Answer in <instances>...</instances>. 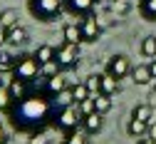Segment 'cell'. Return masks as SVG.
Instances as JSON below:
<instances>
[{
	"instance_id": "obj_1",
	"label": "cell",
	"mask_w": 156,
	"mask_h": 144,
	"mask_svg": "<svg viewBox=\"0 0 156 144\" xmlns=\"http://www.w3.org/2000/svg\"><path fill=\"white\" fill-rule=\"evenodd\" d=\"M52 114H55V105H52L50 94L40 92V94H27L25 99L15 102L12 109L8 112V119L17 132L32 134L37 129H45L52 122Z\"/></svg>"
},
{
	"instance_id": "obj_2",
	"label": "cell",
	"mask_w": 156,
	"mask_h": 144,
	"mask_svg": "<svg viewBox=\"0 0 156 144\" xmlns=\"http://www.w3.org/2000/svg\"><path fill=\"white\" fill-rule=\"evenodd\" d=\"M62 8H65V0H27L30 15L40 23H52L55 17H60Z\"/></svg>"
},
{
	"instance_id": "obj_3",
	"label": "cell",
	"mask_w": 156,
	"mask_h": 144,
	"mask_svg": "<svg viewBox=\"0 0 156 144\" xmlns=\"http://www.w3.org/2000/svg\"><path fill=\"white\" fill-rule=\"evenodd\" d=\"M52 124L60 129V132H65V134L74 132L77 127H82V114H80V107L72 105V107L55 109V114H52Z\"/></svg>"
},
{
	"instance_id": "obj_4",
	"label": "cell",
	"mask_w": 156,
	"mask_h": 144,
	"mask_svg": "<svg viewBox=\"0 0 156 144\" xmlns=\"http://www.w3.org/2000/svg\"><path fill=\"white\" fill-rule=\"evenodd\" d=\"M12 77L15 79H23V82H35L40 77V62H37L35 55H20L17 57V62L12 67Z\"/></svg>"
},
{
	"instance_id": "obj_5",
	"label": "cell",
	"mask_w": 156,
	"mask_h": 144,
	"mask_svg": "<svg viewBox=\"0 0 156 144\" xmlns=\"http://www.w3.org/2000/svg\"><path fill=\"white\" fill-rule=\"evenodd\" d=\"M57 65H60L62 70H72L77 67V62H80V45H69V42H62L60 47H57Z\"/></svg>"
},
{
	"instance_id": "obj_6",
	"label": "cell",
	"mask_w": 156,
	"mask_h": 144,
	"mask_svg": "<svg viewBox=\"0 0 156 144\" xmlns=\"http://www.w3.org/2000/svg\"><path fill=\"white\" fill-rule=\"evenodd\" d=\"M131 60L126 57V55H112L109 57V62H107V72L112 75V77H116V79H124V77H129L131 75Z\"/></svg>"
},
{
	"instance_id": "obj_7",
	"label": "cell",
	"mask_w": 156,
	"mask_h": 144,
	"mask_svg": "<svg viewBox=\"0 0 156 144\" xmlns=\"http://www.w3.org/2000/svg\"><path fill=\"white\" fill-rule=\"evenodd\" d=\"M102 117H104V114H99V112H92V114L82 117V132H87L89 137H92V134H99L102 127H104V119H102Z\"/></svg>"
},
{
	"instance_id": "obj_8",
	"label": "cell",
	"mask_w": 156,
	"mask_h": 144,
	"mask_svg": "<svg viewBox=\"0 0 156 144\" xmlns=\"http://www.w3.org/2000/svg\"><path fill=\"white\" fill-rule=\"evenodd\" d=\"M80 25H82V35H84V42H97V40H99V35H102V25L97 23L94 17H84Z\"/></svg>"
},
{
	"instance_id": "obj_9",
	"label": "cell",
	"mask_w": 156,
	"mask_h": 144,
	"mask_svg": "<svg viewBox=\"0 0 156 144\" xmlns=\"http://www.w3.org/2000/svg\"><path fill=\"white\" fill-rule=\"evenodd\" d=\"M62 37H65V42H69V45H80V42H84L82 25H77V23H67V25L62 28Z\"/></svg>"
},
{
	"instance_id": "obj_10",
	"label": "cell",
	"mask_w": 156,
	"mask_h": 144,
	"mask_svg": "<svg viewBox=\"0 0 156 144\" xmlns=\"http://www.w3.org/2000/svg\"><path fill=\"white\" fill-rule=\"evenodd\" d=\"M131 82L136 87H144V85H149L151 82V72H149V65H134L131 67Z\"/></svg>"
},
{
	"instance_id": "obj_11",
	"label": "cell",
	"mask_w": 156,
	"mask_h": 144,
	"mask_svg": "<svg viewBox=\"0 0 156 144\" xmlns=\"http://www.w3.org/2000/svg\"><path fill=\"white\" fill-rule=\"evenodd\" d=\"M65 5L72 15H89L94 8V0H65Z\"/></svg>"
},
{
	"instance_id": "obj_12",
	"label": "cell",
	"mask_w": 156,
	"mask_h": 144,
	"mask_svg": "<svg viewBox=\"0 0 156 144\" xmlns=\"http://www.w3.org/2000/svg\"><path fill=\"white\" fill-rule=\"evenodd\" d=\"M27 28H23V25H15V28H10L8 30V42L10 45H15V47H20V45H25L27 42Z\"/></svg>"
},
{
	"instance_id": "obj_13",
	"label": "cell",
	"mask_w": 156,
	"mask_h": 144,
	"mask_svg": "<svg viewBox=\"0 0 156 144\" xmlns=\"http://www.w3.org/2000/svg\"><path fill=\"white\" fill-rule=\"evenodd\" d=\"M8 90H10V94H12V99L15 102H20V99H25L30 92H27V82H23V79H10L8 82Z\"/></svg>"
},
{
	"instance_id": "obj_14",
	"label": "cell",
	"mask_w": 156,
	"mask_h": 144,
	"mask_svg": "<svg viewBox=\"0 0 156 144\" xmlns=\"http://www.w3.org/2000/svg\"><path fill=\"white\" fill-rule=\"evenodd\" d=\"M131 119H139V122H146V124H151V122L156 119L154 117V109H151V105H136L134 109H131Z\"/></svg>"
},
{
	"instance_id": "obj_15",
	"label": "cell",
	"mask_w": 156,
	"mask_h": 144,
	"mask_svg": "<svg viewBox=\"0 0 156 144\" xmlns=\"http://www.w3.org/2000/svg\"><path fill=\"white\" fill-rule=\"evenodd\" d=\"M52 105H55V109H62V107H72V105H77V102H74V92H72V87L62 90L60 94H55V97H52Z\"/></svg>"
},
{
	"instance_id": "obj_16",
	"label": "cell",
	"mask_w": 156,
	"mask_h": 144,
	"mask_svg": "<svg viewBox=\"0 0 156 144\" xmlns=\"http://www.w3.org/2000/svg\"><path fill=\"white\" fill-rule=\"evenodd\" d=\"M67 87H72V85H69V82H67L62 75H57V77L47 79V87H45V92H47L50 97H55V94H60L62 90H67Z\"/></svg>"
},
{
	"instance_id": "obj_17",
	"label": "cell",
	"mask_w": 156,
	"mask_h": 144,
	"mask_svg": "<svg viewBox=\"0 0 156 144\" xmlns=\"http://www.w3.org/2000/svg\"><path fill=\"white\" fill-rule=\"evenodd\" d=\"M146 132H149V124H146V122H139V119H129V122H126V134H129V137L141 139V137H146Z\"/></svg>"
},
{
	"instance_id": "obj_18",
	"label": "cell",
	"mask_w": 156,
	"mask_h": 144,
	"mask_svg": "<svg viewBox=\"0 0 156 144\" xmlns=\"http://www.w3.org/2000/svg\"><path fill=\"white\" fill-rule=\"evenodd\" d=\"M99 92H102V94H109V97L119 94V79L112 77L109 72H104V75H102V90H99Z\"/></svg>"
},
{
	"instance_id": "obj_19",
	"label": "cell",
	"mask_w": 156,
	"mask_h": 144,
	"mask_svg": "<svg viewBox=\"0 0 156 144\" xmlns=\"http://www.w3.org/2000/svg\"><path fill=\"white\" fill-rule=\"evenodd\" d=\"M94 97V107H97V112H99V114H109L112 112V107H114V99L109 97V94H92Z\"/></svg>"
},
{
	"instance_id": "obj_20",
	"label": "cell",
	"mask_w": 156,
	"mask_h": 144,
	"mask_svg": "<svg viewBox=\"0 0 156 144\" xmlns=\"http://www.w3.org/2000/svg\"><path fill=\"white\" fill-rule=\"evenodd\" d=\"M32 55L37 57V62H40V65H45V62H52V60H55L57 47H52V45H40V47H37Z\"/></svg>"
},
{
	"instance_id": "obj_21",
	"label": "cell",
	"mask_w": 156,
	"mask_h": 144,
	"mask_svg": "<svg viewBox=\"0 0 156 144\" xmlns=\"http://www.w3.org/2000/svg\"><path fill=\"white\" fill-rule=\"evenodd\" d=\"M12 105H15V99H12L10 90L0 85V114H8V112L12 109Z\"/></svg>"
},
{
	"instance_id": "obj_22",
	"label": "cell",
	"mask_w": 156,
	"mask_h": 144,
	"mask_svg": "<svg viewBox=\"0 0 156 144\" xmlns=\"http://www.w3.org/2000/svg\"><path fill=\"white\" fill-rule=\"evenodd\" d=\"M141 17L149 23H156V0H141Z\"/></svg>"
},
{
	"instance_id": "obj_23",
	"label": "cell",
	"mask_w": 156,
	"mask_h": 144,
	"mask_svg": "<svg viewBox=\"0 0 156 144\" xmlns=\"http://www.w3.org/2000/svg\"><path fill=\"white\" fill-rule=\"evenodd\" d=\"M15 62H17V57L12 52H8V50L0 47V70H3V72H12Z\"/></svg>"
},
{
	"instance_id": "obj_24",
	"label": "cell",
	"mask_w": 156,
	"mask_h": 144,
	"mask_svg": "<svg viewBox=\"0 0 156 144\" xmlns=\"http://www.w3.org/2000/svg\"><path fill=\"white\" fill-rule=\"evenodd\" d=\"M60 65H57V60H52V62H45V65H40V77L42 79H52V77H57L60 75Z\"/></svg>"
},
{
	"instance_id": "obj_25",
	"label": "cell",
	"mask_w": 156,
	"mask_h": 144,
	"mask_svg": "<svg viewBox=\"0 0 156 144\" xmlns=\"http://www.w3.org/2000/svg\"><path fill=\"white\" fill-rule=\"evenodd\" d=\"M141 55L149 57V60L156 57V35H149V37L141 40Z\"/></svg>"
},
{
	"instance_id": "obj_26",
	"label": "cell",
	"mask_w": 156,
	"mask_h": 144,
	"mask_svg": "<svg viewBox=\"0 0 156 144\" xmlns=\"http://www.w3.org/2000/svg\"><path fill=\"white\" fill-rule=\"evenodd\" d=\"M0 25L3 28H15L17 25V10H12V8H5L3 13H0Z\"/></svg>"
},
{
	"instance_id": "obj_27",
	"label": "cell",
	"mask_w": 156,
	"mask_h": 144,
	"mask_svg": "<svg viewBox=\"0 0 156 144\" xmlns=\"http://www.w3.org/2000/svg\"><path fill=\"white\" fill-rule=\"evenodd\" d=\"M72 92H74V102H77V105L92 97V92H89V87L84 85V82H77V85H72Z\"/></svg>"
},
{
	"instance_id": "obj_28",
	"label": "cell",
	"mask_w": 156,
	"mask_h": 144,
	"mask_svg": "<svg viewBox=\"0 0 156 144\" xmlns=\"http://www.w3.org/2000/svg\"><path fill=\"white\" fill-rule=\"evenodd\" d=\"M89 134L87 132H69V134H65V142L62 144H89V139H87Z\"/></svg>"
},
{
	"instance_id": "obj_29",
	"label": "cell",
	"mask_w": 156,
	"mask_h": 144,
	"mask_svg": "<svg viewBox=\"0 0 156 144\" xmlns=\"http://www.w3.org/2000/svg\"><path fill=\"white\" fill-rule=\"evenodd\" d=\"M84 85L89 87L92 94H99V90H102V75H89V77L84 79Z\"/></svg>"
},
{
	"instance_id": "obj_30",
	"label": "cell",
	"mask_w": 156,
	"mask_h": 144,
	"mask_svg": "<svg viewBox=\"0 0 156 144\" xmlns=\"http://www.w3.org/2000/svg\"><path fill=\"white\" fill-rule=\"evenodd\" d=\"M80 114L82 117H87V114H92V112H97V107H94V97H89V99H84V102H80Z\"/></svg>"
},
{
	"instance_id": "obj_31",
	"label": "cell",
	"mask_w": 156,
	"mask_h": 144,
	"mask_svg": "<svg viewBox=\"0 0 156 144\" xmlns=\"http://www.w3.org/2000/svg\"><path fill=\"white\" fill-rule=\"evenodd\" d=\"M27 144H50V139H47L45 129H37V132H32V134H30Z\"/></svg>"
},
{
	"instance_id": "obj_32",
	"label": "cell",
	"mask_w": 156,
	"mask_h": 144,
	"mask_svg": "<svg viewBox=\"0 0 156 144\" xmlns=\"http://www.w3.org/2000/svg\"><path fill=\"white\" fill-rule=\"evenodd\" d=\"M114 13L116 15H126L129 13V0H116L114 3Z\"/></svg>"
},
{
	"instance_id": "obj_33",
	"label": "cell",
	"mask_w": 156,
	"mask_h": 144,
	"mask_svg": "<svg viewBox=\"0 0 156 144\" xmlns=\"http://www.w3.org/2000/svg\"><path fill=\"white\" fill-rule=\"evenodd\" d=\"M146 137L156 142V119H154V122H151V124H149V132H146Z\"/></svg>"
},
{
	"instance_id": "obj_34",
	"label": "cell",
	"mask_w": 156,
	"mask_h": 144,
	"mask_svg": "<svg viewBox=\"0 0 156 144\" xmlns=\"http://www.w3.org/2000/svg\"><path fill=\"white\" fill-rule=\"evenodd\" d=\"M8 42V28H3V25H0V47H3Z\"/></svg>"
},
{
	"instance_id": "obj_35",
	"label": "cell",
	"mask_w": 156,
	"mask_h": 144,
	"mask_svg": "<svg viewBox=\"0 0 156 144\" xmlns=\"http://www.w3.org/2000/svg\"><path fill=\"white\" fill-rule=\"evenodd\" d=\"M149 72H151V79H156V57L149 62Z\"/></svg>"
},
{
	"instance_id": "obj_36",
	"label": "cell",
	"mask_w": 156,
	"mask_h": 144,
	"mask_svg": "<svg viewBox=\"0 0 156 144\" xmlns=\"http://www.w3.org/2000/svg\"><path fill=\"white\" fill-rule=\"evenodd\" d=\"M0 144H8V132H5L3 124H0Z\"/></svg>"
},
{
	"instance_id": "obj_37",
	"label": "cell",
	"mask_w": 156,
	"mask_h": 144,
	"mask_svg": "<svg viewBox=\"0 0 156 144\" xmlns=\"http://www.w3.org/2000/svg\"><path fill=\"white\" fill-rule=\"evenodd\" d=\"M136 144H156V142L149 139V137H141V139H136Z\"/></svg>"
},
{
	"instance_id": "obj_38",
	"label": "cell",
	"mask_w": 156,
	"mask_h": 144,
	"mask_svg": "<svg viewBox=\"0 0 156 144\" xmlns=\"http://www.w3.org/2000/svg\"><path fill=\"white\" fill-rule=\"evenodd\" d=\"M0 75H3V70H0Z\"/></svg>"
}]
</instances>
